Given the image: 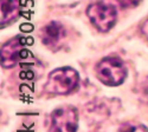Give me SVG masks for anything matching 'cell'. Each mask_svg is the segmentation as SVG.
Returning a JSON list of instances; mask_svg holds the SVG:
<instances>
[{
    "label": "cell",
    "instance_id": "6da1fadb",
    "mask_svg": "<svg viewBox=\"0 0 148 132\" xmlns=\"http://www.w3.org/2000/svg\"><path fill=\"white\" fill-rule=\"evenodd\" d=\"M96 76L107 86H117L127 77V67L123 62L115 57H106L96 65Z\"/></svg>",
    "mask_w": 148,
    "mask_h": 132
},
{
    "label": "cell",
    "instance_id": "7a4b0ae2",
    "mask_svg": "<svg viewBox=\"0 0 148 132\" xmlns=\"http://www.w3.org/2000/svg\"><path fill=\"white\" fill-rule=\"evenodd\" d=\"M79 83V76L71 67L56 68L49 74L46 81V91L53 94H68L73 91Z\"/></svg>",
    "mask_w": 148,
    "mask_h": 132
},
{
    "label": "cell",
    "instance_id": "3957f363",
    "mask_svg": "<svg viewBox=\"0 0 148 132\" xmlns=\"http://www.w3.org/2000/svg\"><path fill=\"white\" fill-rule=\"evenodd\" d=\"M87 16L98 31L107 32L115 25L117 12L112 4L106 1H97L88 7Z\"/></svg>",
    "mask_w": 148,
    "mask_h": 132
},
{
    "label": "cell",
    "instance_id": "277c9868",
    "mask_svg": "<svg viewBox=\"0 0 148 132\" xmlns=\"http://www.w3.org/2000/svg\"><path fill=\"white\" fill-rule=\"evenodd\" d=\"M77 126V110L72 106H63L53 111L49 132H76Z\"/></svg>",
    "mask_w": 148,
    "mask_h": 132
},
{
    "label": "cell",
    "instance_id": "5b68a950",
    "mask_svg": "<svg viewBox=\"0 0 148 132\" xmlns=\"http://www.w3.org/2000/svg\"><path fill=\"white\" fill-rule=\"evenodd\" d=\"M26 39L23 37H16L11 39L1 47V66L4 68L13 67L20 58L21 51L25 46Z\"/></svg>",
    "mask_w": 148,
    "mask_h": 132
},
{
    "label": "cell",
    "instance_id": "8992f818",
    "mask_svg": "<svg viewBox=\"0 0 148 132\" xmlns=\"http://www.w3.org/2000/svg\"><path fill=\"white\" fill-rule=\"evenodd\" d=\"M65 31L57 21H51L42 30V41L47 47H56L64 38Z\"/></svg>",
    "mask_w": 148,
    "mask_h": 132
},
{
    "label": "cell",
    "instance_id": "52a82bcc",
    "mask_svg": "<svg viewBox=\"0 0 148 132\" xmlns=\"http://www.w3.org/2000/svg\"><path fill=\"white\" fill-rule=\"evenodd\" d=\"M1 4V27L8 25L12 21L17 20L20 12V1L19 0H0Z\"/></svg>",
    "mask_w": 148,
    "mask_h": 132
},
{
    "label": "cell",
    "instance_id": "ba28073f",
    "mask_svg": "<svg viewBox=\"0 0 148 132\" xmlns=\"http://www.w3.org/2000/svg\"><path fill=\"white\" fill-rule=\"evenodd\" d=\"M119 132H148V129L141 124H135V123H126L122 125Z\"/></svg>",
    "mask_w": 148,
    "mask_h": 132
},
{
    "label": "cell",
    "instance_id": "9c48e42d",
    "mask_svg": "<svg viewBox=\"0 0 148 132\" xmlns=\"http://www.w3.org/2000/svg\"><path fill=\"white\" fill-rule=\"evenodd\" d=\"M119 5L122 8H129V7H135L140 4L141 0H116Z\"/></svg>",
    "mask_w": 148,
    "mask_h": 132
},
{
    "label": "cell",
    "instance_id": "30bf717a",
    "mask_svg": "<svg viewBox=\"0 0 148 132\" xmlns=\"http://www.w3.org/2000/svg\"><path fill=\"white\" fill-rule=\"evenodd\" d=\"M141 32H142V34L145 35V37L148 39V19L142 24V26H141Z\"/></svg>",
    "mask_w": 148,
    "mask_h": 132
}]
</instances>
